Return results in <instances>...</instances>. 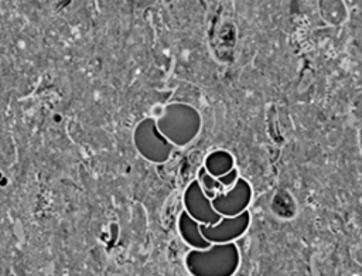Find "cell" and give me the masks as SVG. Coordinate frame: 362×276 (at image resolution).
<instances>
[{
	"instance_id": "1",
	"label": "cell",
	"mask_w": 362,
	"mask_h": 276,
	"mask_svg": "<svg viewBox=\"0 0 362 276\" xmlns=\"http://www.w3.org/2000/svg\"><path fill=\"white\" fill-rule=\"evenodd\" d=\"M240 262L235 243H215L208 249H191L185 266L192 276H233Z\"/></svg>"
},
{
	"instance_id": "2",
	"label": "cell",
	"mask_w": 362,
	"mask_h": 276,
	"mask_svg": "<svg viewBox=\"0 0 362 276\" xmlns=\"http://www.w3.org/2000/svg\"><path fill=\"white\" fill-rule=\"evenodd\" d=\"M156 122L158 130L177 147L191 143L202 127V119L198 109L184 102H171L165 105Z\"/></svg>"
},
{
	"instance_id": "3",
	"label": "cell",
	"mask_w": 362,
	"mask_h": 276,
	"mask_svg": "<svg viewBox=\"0 0 362 276\" xmlns=\"http://www.w3.org/2000/svg\"><path fill=\"white\" fill-rule=\"evenodd\" d=\"M133 143L139 154L154 164L165 163L175 147L158 130L157 122L153 117H146L137 123L133 130Z\"/></svg>"
},
{
	"instance_id": "4",
	"label": "cell",
	"mask_w": 362,
	"mask_h": 276,
	"mask_svg": "<svg viewBox=\"0 0 362 276\" xmlns=\"http://www.w3.org/2000/svg\"><path fill=\"white\" fill-rule=\"evenodd\" d=\"M182 205L184 211L201 225H216L223 218L215 211L212 200L205 195L198 178H194L184 190Z\"/></svg>"
},
{
	"instance_id": "5",
	"label": "cell",
	"mask_w": 362,
	"mask_h": 276,
	"mask_svg": "<svg viewBox=\"0 0 362 276\" xmlns=\"http://www.w3.org/2000/svg\"><path fill=\"white\" fill-rule=\"evenodd\" d=\"M250 212L245 211L236 217H223L216 225H201L202 236L212 245L235 243L250 225Z\"/></svg>"
},
{
	"instance_id": "6",
	"label": "cell",
	"mask_w": 362,
	"mask_h": 276,
	"mask_svg": "<svg viewBox=\"0 0 362 276\" xmlns=\"http://www.w3.org/2000/svg\"><path fill=\"white\" fill-rule=\"evenodd\" d=\"M252 201V185L247 180L239 178L238 183L225 192H218L212 200L215 211L222 217H236L247 211Z\"/></svg>"
},
{
	"instance_id": "7",
	"label": "cell",
	"mask_w": 362,
	"mask_h": 276,
	"mask_svg": "<svg viewBox=\"0 0 362 276\" xmlns=\"http://www.w3.org/2000/svg\"><path fill=\"white\" fill-rule=\"evenodd\" d=\"M178 234L181 239L191 248V249H208L212 246L201 232V224L192 219L185 211H181L178 215Z\"/></svg>"
},
{
	"instance_id": "8",
	"label": "cell",
	"mask_w": 362,
	"mask_h": 276,
	"mask_svg": "<svg viewBox=\"0 0 362 276\" xmlns=\"http://www.w3.org/2000/svg\"><path fill=\"white\" fill-rule=\"evenodd\" d=\"M202 166L208 174L218 178V177L228 174L229 171H232L235 168V159L228 150L218 149V150L211 151L205 157Z\"/></svg>"
},
{
	"instance_id": "9",
	"label": "cell",
	"mask_w": 362,
	"mask_h": 276,
	"mask_svg": "<svg viewBox=\"0 0 362 276\" xmlns=\"http://www.w3.org/2000/svg\"><path fill=\"white\" fill-rule=\"evenodd\" d=\"M197 178H198V181H199V184L204 190H211V191H218V192H225L226 191L223 188V185L218 181V178H215V177H212L211 174L206 173L204 166L199 167Z\"/></svg>"
},
{
	"instance_id": "10",
	"label": "cell",
	"mask_w": 362,
	"mask_h": 276,
	"mask_svg": "<svg viewBox=\"0 0 362 276\" xmlns=\"http://www.w3.org/2000/svg\"><path fill=\"white\" fill-rule=\"evenodd\" d=\"M240 177H239V171H238V168L235 167L232 171H229L228 174H225V176H222V177H218V181L223 185V188L228 191V190H230L236 183H238V180H239Z\"/></svg>"
}]
</instances>
